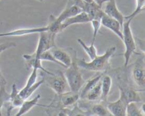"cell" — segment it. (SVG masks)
Listing matches in <instances>:
<instances>
[{"label": "cell", "mask_w": 145, "mask_h": 116, "mask_svg": "<svg viewBox=\"0 0 145 116\" xmlns=\"http://www.w3.org/2000/svg\"><path fill=\"white\" fill-rule=\"evenodd\" d=\"M116 51V47H110L101 55H96L90 62H86L84 59L76 58V63L79 67L91 72H101L107 70L110 66V59Z\"/></svg>", "instance_id": "cell-1"}, {"label": "cell", "mask_w": 145, "mask_h": 116, "mask_svg": "<svg viewBox=\"0 0 145 116\" xmlns=\"http://www.w3.org/2000/svg\"><path fill=\"white\" fill-rule=\"evenodd\" d=\"M133 19H126L124 21L122 26L123 31V42L125 45L124 52V66L127 67L129 62L130 60L132 55L135 53L137 49V42H136L135 37L133 35V31L131 29V23Z\"/></svg>", "instance_id": "cell-2"}, {"label": "cell", "mask_w": 145, "mask_h": 116, "mask_svg": "<svg viewBox=\"0 0 145 116\" xmlns=\"http://www.w3.org/2000/svg\"><path fill=\"white\" fill-rule=\"evenodd\" d=\"M76 58H73L72 62L64 73L69 86V91L74 93H79L85 83L84 79L79 70V66L76 63Z\"/></svg>", "instance_id": "cell-3"}, {"label": "cell", "mask_w": 145, "mask_h": 116, "mask_svg": "<svg viewBox=\"0 0 145 116\" xmlns=\"http://www.w3.org/2000/svg\"><path fill=\"white\" fill-rule=\"evenodd\" d=\"M42 76H44V82H45L57 95L62 94L67 91L68 89H69L65 74L60 71H57L56 73H54L53 74H48L44 72Z\"/></svg>", "instance_id": "cell-4"}, {"label": "cell", "mask_w": 145, "mask_h": 116, "mask_svg": "<svg viewBox=\"0 0 145 116\" xmlns=\"http://www.w3.org/2000/svg\"><path fill=\"white\" fill-rule=\"evenodd\" d=\"M56 35L57 34L49 31L40 33L38 45H37L35 51L33 53V55L37 57L45 51L49 50L56 47V44H55Z\"/></svg>", "instance_id": "cell-5"}, {"label": "cell", "mask_w": 145, "mask_h": 116, "mask_svg": "<svg viewBox=\"0 0 145 116\" xmlns=\"http://www.w3.org/2000/svg\"><path fill=\"white\" fill-rule=\"evenodd\" d=\"M103 4H104V7H102V9H103L104 14L117 20L120 23V25L123 26V24L125 21V16L118 8L116 0H107Z\"/></svg>", "instance_id": "cell-6"}, {"label": "cell", "mask_w": 145, "mask_h": 116, "mask_svg": "<svg viewBox=\"0 0 145 116\" xmlns=\"http://www.w3.org/2000/svg\"><path fill=\"white\" fill-rule=\"evenodd\" d=\"M132 78L133 81L139 87L144 89L145 86V72H144V60L140 58L136 61L135 66L132 71Z\"/></svg>", "instance_id": "cell-7"}, {"label": "cell", "mask_w": 145, "mask_h": 116, "mask_svg": "<svg viewBox=\"0 0 145 116\" xmlns=\"http://www.w3.org/2000/svg\"><path fill=\"white\" fill-rule=\"evenodd\" d=\"M120 98L126 105L132 102H141L142 100L141 96L136 90L130 87H124L119 86Z\"/></svg>", "instance_id": "cell-8"}, {"label": "cell", "mask_w": 145, "mask_h": 116, "mask_svg": "<svg viewBox=\"0 0 145 116\" xmlns=\"http://www.w3.org/2000/svg\"><path fill=\"white\" fill-rule=\"evenodd\" d=\"M101 23L105 28L111 31L113 33L116 34L121 40H123V31H122V25L117 20L108 16L106 14H103L101 19Z\"/></svg>", "instance_id": "cell-9"}, {"label": "cell", "mask_w": 145, "mask_h": 116, "mask_svg": "<svg viewBox=\"0 0 145 116\" xmlns=\"http://www.w3.org/2000/svg\"><path fill=\"white\" fill-rule=\"evenodd\" d=\"M91 18L84 11H82L81 12L78 13L76 15H74L69 18H67L65 21L61 23V31H63L65 28L70 26L72 25L79 23H86L90 22Z\"/></svg>", "instance_id": "cell-10"}, {"label": "cell", "mask_w": 145, "mask_h": 116, "mask_svg": "<svg viewBox=\"0 0 145 116\" xmlns=\"http://www.w3.org/2000/svg\"><path fill=\"white\" fill-rule=\"evenodd\" d=\"M48 31V25L39 28H20L7 33H0V38L1 37H11V36H24V35H31L34 33H40V32Z\"/></svg>", "instance_id": "cell-11"}, {"label": "cell", "mask_w": 145, "mask_h": 116, "mask_svg": "<svg viewBox=\"0 0 145 116\" xmlns=\"http://www.w3.org/2000/svg\"><path fill=\"white\" fill-rule=\"evenodd\" d=\"M50 50L53 55L54 57L59 62L62 66L67 68L72 64L73 57H72L71 55L65 50L59 49V48L55 47Z\"/></svg>", "instance_id": "cell-12"}, {"label": "cell", "mask_w": 145, "mask_h": 116, "mask_svg": "<svg viewBox=\"0 0 145 116\" xmlns=\"http://www.w3.org/2000/svg\"><path fill=\"white\" fill-rule=\"evenodd\" d=\"M24 101V99L19 95L16 83H13L11 86V91L9 93V100L7 102L8 104V108H7L8 115L10 114V112L13 108H19Z\"/></svg>", "instance_id": "cell-13"}, {"label": "cell", "mask_w": 145, "mask_h": 116, "mask_svg": "<svg viewBox=\"0 0 145 116\" xmlns=\"http://www.w3.org/2000/svg\"><path fill=\"white\" fill-rule=\"evenodd\" d=\"M23 57H24V60H25V68L28 70L35 68V69H38V70L40 69L42 72L48 74H54V72H50V71L45 69L42 65V61L39 58L35 57L34 55H33V54L32 55H27V54H25V55H23Z\"/></svg>", "instance_id": "cell-14"}, {"label": "cell", "mask_w": 145, "mask_h": 116, "mask_svg": "<svg viewBox=\"0 0 145 116\" xmlns=\"http://www.w3.org/2000/svg\"><path fill=\"white\" fill-rule=\"evenodd\" d=\"M81 11H82V9L76 4H71L69 2L65 9L61 12V14L57 17H55V21L57 23L61 25V23L67 18L74 15H76V14L81 12Z\"/></svg>", "instance_id": "cell-15"}, {"label": "cell", "mask_w": 145, "mask_h": 116, "mask_svg": "<svg viewBox=\"0 0 145 116\" xmlns=\"http://www.w3.org/2000/svg\"><path fill=\"white\" fill-rule=\"evenodd\" d=\"M107 109L110 115L115 116H126V107L127 105L118 98L117 100L108 103L106 105Z\"/></svg>", "instance_id": "cell-16"}, {"label": "cell", "mask_w": 145, "mask_h": 116, "mask_svg": "<svg viewBox=\"0 0 145 116\" xmlns=\"http://www.w3.org/2000/svg\"><path fill=\"white\" fill-rule=\"evenodd\" d=\"M59 98L58 104H62L64 107L73 106L77 103L79 97V93H74L72 91H66L62 94L57 95Z\"/></svg>", "instance_id": "cell-17"}, {"label": "cell", "mask_w": 145, "mask_h": 116, "mask_svg": "<svg viewBox=\"0 0 145 116\" xmlns=\"http://www.w3.org/2000/svg\"><path fill=\"white\" fill-rule=\"evenodd\" d=\"M40 98V94H38L35 97H34L33 99H31V100H28L27 99L24 100L21 106L19 107L18 113H16V116H21L28 113L35 106H38Z\"/></svg>", "instance_id": "cell-18"}, {"label": "cell", "mask_w": 145, "mask_h": 116, "mask_svg": "<svg viewBox=\"0 0 145 116\" xmlns=\"http://www.w3.org/2000/svg\"><path fill=\"white\" fill-rule=\"evenodd\" d=\"M111 77L109 75L103 74L101 78V96L100 100L103 102H106L111 90Z\"/></svg>", "instance_id": "cell-19"}, {"label": "cell", "mask_w": 145, "mask_h": 116, "mask_svg": "<svg viewBox=\"0 0 145 116\" xmlns=\"http://www.w3.org/2000/svg\"><path fill=\"white\" fill-rule=\"evenodd\" d=\"M101 79L97 83V84L95 85L89 91L83 99H86L90 101H94L101 99Z\"/></svg>", "instance_id": "cell-20"}, {"label": "cell", "mask_w": 145, "mask_h": 116, "mask_svg": "<svg viewBox=\"0 0 145 116\" xmlns=\"http://www.w3.org/2000/svg\"><path fill=\"white\" fill-rule=\"evenodd\" d=\"M103 74H104V73H101L100 74L96 75V76L91 78V79H90L89 80H88L86 82H85L84 84V86H82V88L81 89V90H80L81 93H79V97H80L81 98L83 99V98L84 97V96L86 95V93H87V92L89 91L90 89H91L92 88L95 86V85L97 84L98 82H99V81L101 79L102 76H103Z\"/></svg>", "instance_id": "cell-21"}, {"label": "cell", "mask_w": 145, "mask_h": 116, "mask_svg": "<svg viewBox=\"0 0 145 116\" xmlns=\"http://www.w3.org/2000/svg\"><path fill=\"white\" fill-rule=\"evenodd\" d=\"M44 83V79H42L41 80L38 81H36L35 83H34L33 86H31V87H29L28 89H27L26 90H20L18 91V93H19V95L24 99V100H26V99H28L30 97H31V95Z\"/></svg>", "instance_id": "cell-22"}, {"label": "cell", "mask_w": 145, "mask_h": 116, "mask_svg": "<svg viewBox=\"0 0 145 116\" xmlns=\"http://www.w3.org/2000/svg\"><path fill=\"white\" fill-rule=\"evenodd\" d=\"M137 102H132L128 103L126 107V115L140 116L144 115L141 109V106H138Z\"/></svg>", "instance_id": "cell-23"}, {"label": "cell", "mask_w": 145, "mask_h": 116, "mask_svg": "<svg viewBox=\"0 0 145 116\" xmlns=\"http://www.w3.org/2000/svg\"><path fill=\"white\" fill-rule=\"evenodd\" d=\"M77 42L82 47V48L84 50L85 52H86V54L90 57L91 59H93L97 55V50H96L94 43H91L90 45H87L81 38L77 39Z\"/></svg>", "instance_id": "cell-24"}, {"label": "cell", "mask_w": 145, "mask_h": 116, "mask_svg": "<svg viewBox=\"0 0 145 116\" xmlns=\"http://www.w3.org/2000/svg\"><path fill=\"white\" fill-rule=\"evenodd\" d=\"M6 81L1 82L0 85V115H1V108L9 100V93L6 90Z\"/></svg>", "instance_id": "cell-25"}, {"label": "cell", "mask_w": 145, "mask_h": 116, "mask_svg": "<svg viewBox=\"0 0 145 116\" xmlns=\"http://www.w3.org/2000/svg\"><path fill=\"white\" fill-rule=\"evenodd\" d=\"M91 111L92 113L96 115L105 116V115H111L109 113L108 110L107 109L106 106L103 104H95L92 106Z\"/></svg>", "instance_id": "cell-26"}, {"label": "cell", "mask_w": 145, "mask_h": 116, "mask_svg": "<svg viewBox=\"0 0 145 116\" xmlns=\"http://www.w3.org/2000/svg\"><path fill=\"white\" fill-rule=\"evenodd\" d=\"M136 2H137V5H136L135 9L134 11H133V12L132 13V14H130V15L125 16V20L133 19L135 17L137 16L139 14H140V13L144 10L145 0H136Z\"/></svg>", "instance_id": "cell-27"}, {"label": "cell", "mask_w": 145, "mask_h": 116, "mask_svg": "<svg viewBox=\"0 0 145 116\" xmlns=\"http://www.w3.org/2000/svg\"><path fill=\"white\" fill-rule=\"evenodd\" d=\"M38 69H35V68L32 69L31 74H30V76H28V80H27L26 83H25V86H24L22 90H26L27 89L31 87V86H33V85L37 81V78H38Z\"/></svg>", "instance_id": "cell-28"}, {"label": "cell", "mask_w": 145, "mask_h": 116, "mask_svg": "<svg viewBox=\"0 0 145 116\" xmlns=\"http://www.w3.org/2000/svg\"><path fill=\"white\" fill-rule=\"evenodd\" d=\"M37 57L39 58L42 62V61H48V62H54V63H56L57 64V65H60V64L59 63V62H58L55 57H54L53 55H52V52H51V51L50 50H47V51H45V52H43L42 54H40L39 56Z\"/></svg>", "instance_id": "cell-29"}, {"label": "cell", "mask_w": 145, "mask_h": 116, "mask_svg": "<svg viewBox=\"0 0 145 116\" xmlns=\"http://www.w3.org/2000/svg\"><path fill=\"white\" fill-rule=\"evenodd\" d=\"M90 23H91L92 28H93V38H92L91 43H94L96 36H97L101 27V23L100 19H91L90 21Z\"/></svg>", "instance_id": "cell-30"}, {"label": "cell", "mask_w": 145, "mask_h": 116, "mask_svg": "<svg viewBox=\"0 0 145 116\" xmlns=\"http://www.w3.org/2000/svg\"><path fill=\"white\" fill-rule=\"evenodd\" d=\"M16 46L14 42H6V43H3L0 45V54L1 52H3L4 51L7 50L9 49V48H12Z\"/></svg>", "instance_id": "cell-31"}, {"label": "cell", "mask_w": 145, "mask_h": 116, "mask_svg": "<svg viewBox=\"0 0 145 116\" xmlns=\"http://www.w3.org/2000/svg\"><path fill=\"white\" fill-rule=\"evenodd\" d=\"M84 1H86V2H92V1H93V0H84Z\"/></svg>", "instance_id": "cell-32"}, {"label": "cell", "mask_w": 145, "mask_h": 116, "mask_svg": "<svg viewBox=\"0 0 145 116\" xmlns=\"http://www.w3.org/2000/svg\"><path fill=\"white\" fill-rule=\"evenodd\" d=\"M4 81V78H3V79H1V80H0V85H1V82H2V81Z\"/></svg>", "instance_id": "cell-33"}, {"label": "cell", "mask_w": 145, "mask_h": 116, "mask_svg": "<svg viewBox=\"0 0 145 116\" xmlns=\"http://www.w3.org/2000/svg\"><path fill=\"white\" fill-rule=\"evenodd\" d=\"M106 1H107V0H103V3H104Z\"/></svg>", "instance_id": "cell-34"}, {"label": "cell", "mask_w": 145, "mask_h": 116, "mask_svg": "<svg viewBox=\"0 0 145 116\" xmlns=\"http://www.w3.org/2000/svg\"><path fill=\"white\" fill-rule=\"evenodd\" d=\"M38 1H43L44 0H38Z\"/></svg>", "instance_id": "cell-35"}]
</instances>
